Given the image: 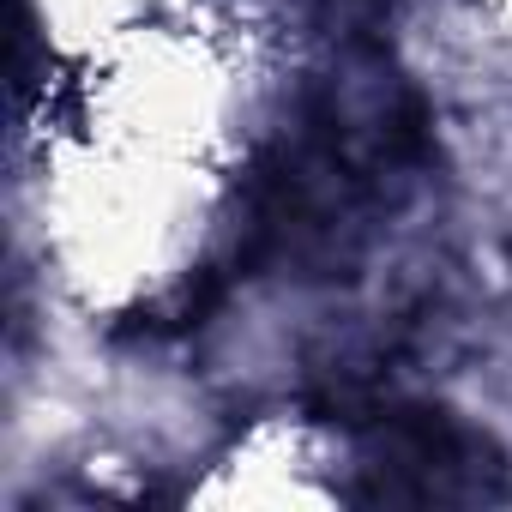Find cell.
<instances>
[{
  "label": "cell",
  "mask_w": 512,
  "mask_h": 512,
  "mask_svg": "<svg viewBox=\"0 0 512 512\" xmlns=\"http://www.w3.org/2000/svg\"><path fill=\"white\" fill-rule=\"evenodd\" d=\"M332 7H338V19H344V25H356V31H374V25L386 19V7H392V0H332Z\"/></svg>",
  "instance_id": "2"
},
{
  "label": "cell",
  "mask_w": 512,
  "mask_h": 512,
  "mask_svg": "<svg viewBox=\"0 0 512 512\" xmlns=\"http://www.w3.org/2000/svg\"><path fill=\"white\" fill-rule=\"evenodd\" d=\"M362 506H482L506 500L500 452L434 404H386L362 422Z\"/></svg>",
  "instance_id": "1"
}]
</instances>
